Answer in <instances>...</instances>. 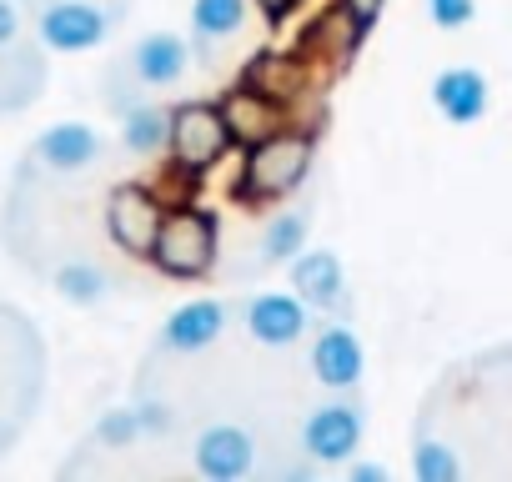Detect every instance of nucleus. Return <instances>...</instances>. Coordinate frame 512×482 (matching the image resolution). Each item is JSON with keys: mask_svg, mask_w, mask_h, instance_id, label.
<instances>
[{"mask_svg": "<svg viewBox=\"0 0 512 482\" xmlns=\"http://www.w3.org/2000/svg\"><path fill=\"white\" fill-rule=\"evenodd\" d=\"M317 161V136L312 131H297V126H282L277 136L246 146V161H241V201L262 206V201H282L292 196L307 171Z\"/></svg>", "mask_w": 512, "mask_h": 482, "instance_id": "f257e3e1", "label": "nucleus"}, {"mask_svg": "<svg viewBox=\"0 0 512 482\" xmlns=\"http://www.w3.org/2000/svg\"><path fill=\"white\" fill-rule=\"evenodd\" d=\"M216 216L201 211V206H166V221L156 231V247H151V262L156 272L166 277H206L216 267Z\"/></svg>", "mask_w": 512, "mask_h": 482, "instance_id": "f03ea898", "label": "nucleus"}, {"mask_svg": "<svg viewBox=\"0 0 512 482\" xmlns=\"http://www.w3.org/2000/svg\"><path fill=\"white\" fill-rule=\"evenodd\" d=\"M231 146V126L221 116V101H181L171 106V171L176 176H206Z\"/></svg>", "mask_w": 512, "mask_h": 482, "instance_id": "7ed1b4c3", "label": "nucleus"}, {"mask_svg": "<svg viewBox=\"0 0 512 482\" xmlns=\"http://www.w3.org/2000/svg\"><path fill=\"white\" fill-rule=\"evenodd\" d=\"M41 86H46V61L41 51L26 46L16 0H0V116L26 111L41 96Z\"/></svg>", "mask_w": 512, "mask_h": 482, "instance_id": "20e7f679", "label": "nucleus"}, {"mask_svg": "<svg viewBox=\"0 0 512 482\" xmlns=\"http://www.w3.org/2000/svg\"><path fill=\"white\" fill-rule=\"evenodd\" d=\"M362 432H367V407L357 397H332L317 412H307V422H302V452L312 462H322V467H342V462L357 457Z\"/></svg>", "mask_w": 512, "mask_h": 482, "instance_id": "39448f33", "label": "nucleus"}, {"mask_svg": "<svg viewBox=\"0 0 512 482\" xmlns=\"http://www.w3.org/2000/svg\"><path fill=\"white\" fill-rule=\"evenodd\" d=\"M161 221H166V201H161L151 186L126 181V186H116V191L106 196V236L116 241V252H126V257L151 262V247H156Z\"/></svg>", "mask_w": 512, "mask_h": 482, "instance_id": "423d86ee", "label": "nucleus"}, {"mask_svg": "<svg viewBox=\"0 0 512 482\" xmlns=\"http://www.w3.org/2000/svg\"><path fill=\"white\" fill-rule=\"evenodd\" d=\"M116 26V11L106 6H91V0H51V6L36 11V36L46 51L56 56H81V51H96Z\"/></svg>", "mask_w": 512, "mask_h": 482, "instance_id": "0eeeda50", "label": "nucleus"}, {"mask_svg": "<svg viewBox=\"0 0 512 482\" xmlns=\"http://www.w3.org/2000/svg\"><path fill=\"white\" fill-rule=\"evenodd\" d=\"M241 322L251 332V342L262 347H292L307 337L312 327V307L297 292H256L241 302Z\"/></svg>", "mask_w": 512, "mask_h": 482, "instance_id": "6e6552de", "label": "nucleus"}, {"mask_svg": "<svg viewBox=\"0 0 512 482\" xmlns=\"http://www.w3.org/2000/svg\"><path fill=\"white\" fill-rule=\"evenodd\" d=\"M231 322V307L221 297H196V302H181L166 322H161V337H156V352L166 357H196L206 352Z\"/></svg>", "mask_w": 512, "mask_h": 482, "instance_id": "1a4fd4ad", "label": "nucleus"}, {"mask_svg": "<svg viewBox=\"0 0 512 482\" xmlns=\"http://www.w3.org/2000/svg\"><path fill=\"white\" fill-rule=\"evenodd\" d=\"M101 156H106V141H101V131L86 126V121H61V126L41 131L36 146H31V161H36L41 171H56V176L91 171Z\"/></svg>", "mask_w": 512, "mask_h": 482, "instance_id": "9d476101", "label": "nucleus"}, {"mask_svg": "<svg viewBox=\"0 0 512 482\" xmlns=\"http://www.w3.org/2000/svg\"><path fill=\"white\" fill-rule=\"evenodd\" d=\"M191 462H196V472L206 482H236V477H246L256 467V437L246 427H236V422H216V427H206L196 437Z\"/></svg>", "mask_w": 512, "mask_h": 482, "instance_id": "9b49d317", "label": "nucleus"}, {"mask_svg": "<svg viewBox=\"0 0 512 482\" xmlns=\"http://www.w3.org/2000/svg\"><path fill=\"white\" fill-rule=\"evenodd\" d=\"M126 71L141 91H161V86H176L186 71H191V46L171 31H151L131 46L126 56Z\"/></svg>", "mask_w": 512, "mask_h": 482, "instance_id": "f8f14e48", "label": "nucleus"}, {"mask_svg": "<svg viewBox=\"0 0 512 482\" xmlns=\"http://www.w3.org/2000/svg\"><path fill=\"white\" fill-rule=\"evenodd\" d=\"M307 362H312V377L322 387H332V392H352L362 382V372H367V352H362L352 327H322Z\"/></svg>", "mask_w": 512, "mask_h": 482, "instance_id": "ddd939ff", "label": "nucleus"}, {"mask_svg": "<svg viewBox=\"0 0 512 482\" xmlns=\"http://www.w3.org/2000/svg\"><path fill=\"white\" fill-rule=\"evenodd\" d=\"M221 116H226L236 146H256V141H267V136H277V131L287 126V106H277V101L262 96V91H251L246 81L221 96Z\"/></svg>", "mask_w": 512, "mask_h": 482, "instance_id": "4468645a", "label": "nucleus"}, {"mask_svg": "<svg viewBox=\"0 0 512 482\" xmlns=\"http://www.w3.org/2000/svg\"><path fill=\"white\" fill-rule=\"evenodd\" d=\"M292 292L312 307V312H342L347 307V272H342V257L317 247V252H302L292 262Z\"/></svg>", "mask_w": 512, "mask_h": 482, "instance_id": "2eb2a0df", "label": "nucleus"}, {"mask_svg": "<svg viewBox=\"0 0 512 482\" xmlns=\"http://www.w3.org/2000/svg\"><path fill=\"white\" fill-rule=\"evenodd\" d=\"M241 81H246L251 91L272 96V101H277V106H287V111H292V101H297V96H307V91L317 86L312 61H307L302 51H297V56H292V51H282V56H277V51H262V56H256V61L246 66V76H241Z\"/></svg>", "mask_w": 512, "mask_h": 482, "instance_id": "dca6fc26", "label": "nucleus"}, {"mask_svg": "<svg viewBox=\"0 0 512 482\" xmlns=\"http://www.w3.org/2000/svg\"><path fill=\"white\" fill-rule=\"evenodd\" d=\"M432 106L452 126H477L487 116V76L477 66H447L432 81Z\"/></svg>", "mask_w": 512, "mask_h": 482, "instance_id": "f3484780", "label": "nucleus"}, {"mask_svg": "<svg viewBox=\"0 0 512 482\" xmlns=\"http://www.w3.org/2000/svg\"><path fill=\"white\" fill-rule=\"evenodd\" d=\"M312 236V206H287L262 226V267H292L307 252Z\"/></svg>", "mask_w": 512, "mask_h": 482, "instance_id": "a211bd4d", "label": "nucleus"}, {"mask_svg": "<svg viewBox=\"0 0 512 482\" xmlns=\"http://www.w3.org/2000/svg\"><path fill=\"white\" fill-rule=\"evenodd\" d=\"M121 146L131 156H161L171 146V111L166 106H151V101H136L121 111Z\"/></svg>", "mask_w": 512, "mask_h": 482, "instance_id": "6ab92c4d", "label": "nucleus"}, {"mask_svg": "<svg viewBox=\"0 0 512 482\" xmlns=\"http://www.w3.org/2000/svg\"><path fill=\"white\" fill-rule=\"evenodd\" d=\"M246 26V0H191V36L196 46H221Z\"/></svg>", "mask_w": 512, "mask_h": 482, "instance_id": "aec40b11", "label": "nucleus"}, {"mask_svg": "<svg viewBox=\"0 0 512 482\" xmlns=\"http://www.w3.org/2000/svg\"><path fill=\"white\" fill-rule=\"evenodd\" d=\"M51 287L56 297H66L71 307H101L111 297V277L96 267V262H61L51 272Z\"/></svg>", "mask_w": 512, "mask_h": 482, "instance_id": "412c9836", "label": "nucleus"}, {"mask_svg": "<svg viewBox=\"0 0 512 482\" xmlns=\"http://www.w3.org/2000/svg\"><path fill=\"white\" fill-rule=\"evenodd\" d=\"M412 477H417V482H457V477H462V462H457V452H452L447 442L417 437V442H412Z\"/></svg>", "mask_w": 512, "mask_h": 482, "instance_id": "4be33fe9", "label": "nucleus"}, {"mask_svg": "<svg viewBox=\"0 0 512 482\" xmlns=\"http://www.w3.org/2000/svg\"><path fill=\"white\" fill-rule=\"evenodd\" d=\"M141 437H146V427H141V412L136 407H111L91 427V442L96 447H136Z\"/></svg>", "mask_w": 512, "mask_h": 482, "instance_id": "5701e85b", "label": "nucleus"}, {"mask_svg": "<svg viewBox=\"0 0 512 482\" xmlns=\"http://www.w3.org/2000/svg\"><path fill=\"white\" fill-rule=\"evenodd\" d=\"M472 11H477V0H427V16L442 31H462L472 21Z\"/></svg>", "mask_w": 512, "mask_h": 482, "instance_id": "b1692460", "label": "nucleus"}, {"mask_svg": "<svg viewBox=\"0 0 512 482\" xmlns=\"http://www.w3.org/2000/svg\"><path fill=\"white\" fill-rule=\"evenodd\" d=\"M136 412H141V427H146V437H171V432H176V412H171L166 402L146 397V402H136Z\"/></svg>", "mask_w": 512, "mask_h": 482, "instance_id": "393cba45", "label": "nucleus"}, {"mask_svg": "<svg viewBox=\"0 0 512 482\" xmlns=\"http://www.w3.org/2000/svg\"><path fill=\"white\" fill-rule=\"evenodd\" d=\"M337 6H342V11L352 16V26H357V31L367 36V31H372V26L382 21V11H387V0H337Z\"/></svg>", "mask_w": 512, "mask_h": 482, "instance_id": "a878e982", "label": "nucleus"}, {"mask_svg": "<svg viewBox=\"0 0 512 482\" xmlns=\"http://www.w3.org/2000/svg\"><path fill=\"white\" fill-rule=\"evenodd\" d=\"M347 482H392V472L382 462H352L347 467Z\"/></svg>", "mask_w": 512, "mask_h": 482, "instance_id": "bb28decb", "label": "nucleus"}, {"mask_svg": "<svg viewBox=\"0 0 512 482\" xmlns=\"http://www.w3.org/2000/svg\"><path fill=\"white\" fill-rule=\"evenodd\" d=\"M251 6L262 11L267 21H287V16H292V11L302 6V0H251Z\"/></svg>", "mask_w": 512, "mask_h": 482, "instance_id": "cd10ccee", "label": "nucleus"}, {"mask_svg": "<svg viewBox=\"0 0 512 482\" xmlns=\"http://www.w3.org/2000/svg\"><path fill=\"white\" fill-rule=\"evenodd\" d=\"M16 6H31V11H41V6H51V0H16Z\"/></svg>", "mask_w": 512, "mask_h": 482, "instance_id": "c85d7f7f", "label": "nucleus"}]
</instances>
